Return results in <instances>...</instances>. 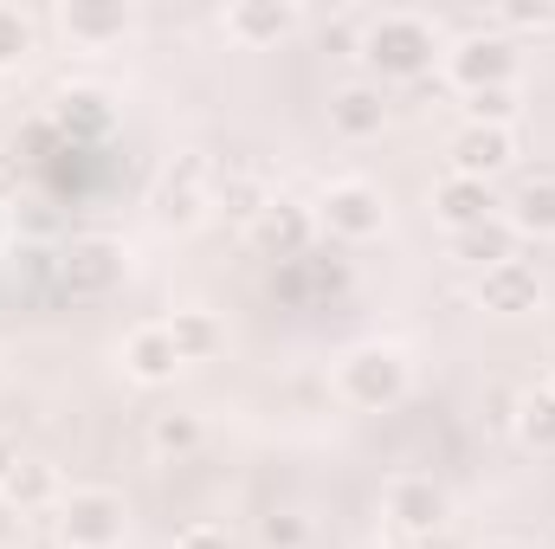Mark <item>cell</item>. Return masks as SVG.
<instances>
[{"instance_id": "1", "label": "cell", "mask_w": 555, "mask_h": 549, "mask_svg": "<svg viewBox=\"0 0 555 549\" xmlns=\"http://www.w3.org/2000/svg\"><path fill=\"white\" fill-rule=\"evenodd\" d=\"M362 52L382 78H420L433 65V26L414 13H382L369 33H362Z\"/></svg>"}, {"instance_id": "2", "label": "cell", "mask_w": 555, "mask_h": 549, "mask_svg": "<svg viewBox=\"0 0 555 549\" xmlns=\"http://www.w3.org/2000/svg\"><path fill=\"white\" fill-rule=\"evenodd\" d=\"M343 395L356 401V408H395L401 395H408V356L401 349H388V343H369V349H356L349 362H343Z\"/></svg>"}, {"instance_id": "3", "label": "cell", "mask_w": 555, "mask_h": 549, "mask_svg": "<svg viewBox=\"0 0 555 549\" xmlns=\"http://www.w3.org/2000/svg\"><path fill=\"white\" fill-rule=\"evenodd\" d=\"M59 531H65V549H117L124 544V498L117 491H72Z\"/></svg>"}, {"instance_id": "4", "label": "cell", "mask_w": 555, "mask_h": 549, "mask_svg": "<svg viewBox=\"0 0 555 549\" xmlns=\"http://www.w3.org/2000/svg\"><path fill=\"white\" fill-rule=\"evenodd\" d=\"M446 72H452V85H465V98H472V91H498V85H511V72H517V46H511V39H491V33H472V39L452 46Z\"/></svg>"}, {"instance_id": "5", "label": "cell", "mask_w": 555, "mask_h": 549, "mask_svg": "<svg viewBox=\"0 0 555 549\" xmlns=\"http://www.w3.org/2000/svg\"><path fill=\"white\" fill-rule=\"evenodd\" d=\"M323 227L343 233V240H375L388 227V207H382V194L369 181H336L323 194Z\"/></svg>"}, {"instance_id": "6", "label": "cell", "mask_w": 555, "mask_h": 549, "mask_svg": "<svg viewBox=\"0 0 555 549\" xmlns=\"http://www.w3.org/2000/svg\"><path fill=\"white\" fill-rule=\"evenodd\" d=\"M382 124H388V98L375 91V85H343L336 98H330V130L349 142H369L382 137Z\"/></svg>"}, {"instance_id": "7", "label": "cell", "mask_w": 555, "mask_h": 549, "mask_svg": "<svg viewBox=\"0 0 555 549\" xmlns=\"http://www.w3.org/2000/svg\"><path fill=\"white\" fill-rule=\"evenodd\" d=\"M511 155H517L511 130H491V124H465V130L452 137V175H472V181H485V175H498Z\"/></svg>"}, {"instance_id": "8", "label": "cell", "mask_w": 555, "mask_h": 549, "mask_svg": "<svg viewBox=\"0 0 555 549\" xmlns=\"http://www.w3.org/2000/svg\"><path fill=\"white\" fill-rule=\"evenodd\" d=\"M433 207H439V220L452 227V233H472V227H485L491 220V188L485 181H472V175H446L439 188H433Z\"/></svg>"}, {"instance_id": "9", "label": "cell", "mask_w": 555, "mask_h": 549, "mask_svg": "<svg viewBox=\"0 0 555 549\" xmlns=\"http://www.w3.org/2000/svg\"><path fill=\"white\" fill-rule=\"evenodd\" d=\"M124 369H130L137 382H168V375L181 369V349H175L168 323H142V330H130V343H124Z\"/></svg>"}, {"instance_id": "10", "label": "cell", "mask_w": 555, "mask_h": 549, "mask_svg": "<svg viewBox=\"0 0 555 549\" xmlns=\"http://www.w3.org/2000/svg\"><path fill=\"white\" fill-rule=\"evenodd\" d=\"M388 518L408 531H439L446 524V491L433 478H395L388 485Z\"/></svg>"}, {"instance_id": "11", "label": "cell", "mask_w": 555, "mask_h": 549, "mask_svg": "<svg viewBox=\"0 0 555 549\" xmlns=\"http://www.w3.org/2000/svg\"><path fill=\"white\" fill-rule=\"evenodd\" d=\"M504 227L524 233V240H555V175H537V181H524V188L511 194Z\"/></svg>"}, {"instance_id": "12", "label": "cell", "mask_w": 555, "mask_h": 549, "mask_svg": "<svg viewBox=\"0 0 555 549\" xmlns=\"http://www.w3.org/2000/svg\"><path fill=\"white\" fill-rule=\"evenodd\" d=\"M478 297H485V310H530V304H537V272H530L524 259H504V266L485 272Z\"/></svg>"}, {"instance_id": "13", "label": "cell", "mask_w": 555, "mask_h": 549, "mask_svg": "<svg viewBox=\"0 0 555 549\" xmlns=\"http://www.w3.org/2000/svg\"><path fill=\"white\" fill-rule=\"evenodd\" d=\"M291 26H297V7H278V0H253V7H233L227 13V33L246 39V46H266L278 33H291Z\"/></svg>"}, {"instance_id": "14", "label": "cell", "mask_w": 555, "mask_h": 549, "mask_svg": "<svg viewBox=\"0 0 555 549\" xmlns=\"http://www.w3.org/2000/svg\"><path fill=\"white\" fill-rule=\"evenodd\" d=\"M304 233H310V220H304V207H297V201H266L259 246H272V253H297V246H304Z\"/></svg>"}, {"instance_id": "15", "label": "cell", "mask_w": 555, "mask_h": 549, "mask_svg": "<svg viewBox=\"0 0 555 549\" xmlns=\"http://www.w3.org/2000/svg\"><path fill=\"white\" fill-rule=\"evenodd\" d=\"M168 336H175L181 362H201V356H214V349H220V330H214V317H207V310H175Z\"/></svg>"}, {"instance_id": "16", "label": "cell", "mask_w": 555, "mask_h": 549, "mask_svg": "<svg viewBox=\"0 0 555 549\" xmlns=\"http://www.w3.org/2000/svg\"><path fill=\"white\" fill-rule=\"evenodd\" d=\"M59 26H65L72 39H117V33L130 26V13H124V7H65Z\"/></svg>"}, {"instance_id": "17", "label": "cell", "mask_w": 555, "mask_h": 549, "mask_svg": "<svg viewBox=\"0 0 555 549\" xmlns=\"http://www.w3.org/2000/svg\"><path fill=\"white\" fill-rule=\"evenodd\" d=\"M517 433H524L537 452H555V388H543V395H524V401H517Z\"/></svg>"}, {"instance_id": "18", "label": "cell", "mask_w": 555, "mask_h": 549, "mask_svg": "<svg viewBox=\"0 0 555 549\" xmlns=\"http://www.w3.org/2000/svg\"><path fill=\"white\" fill-rule=\"evenodd\" d=\"M459 253L472 259V266H504L511 259V227L504 220H485V227H472V233H459Z\"/></svg>"}, {"instance_id": "19", "label": "cell", "mask_w": 555, "mask_h": 549, "mask_svg": "<svg viewBox=\"0 0 555 549\" xmlns=\"http://www.w3.org/2000/svg\"><path fill=\"white\" fill-rule=\"evenodd\" d=\"M149 439H155V452H175V459H188V452L201 446V420H194V413H162V420L149 426Z\"/></svg>"}, {"instance_id": "20", "label": "cell", "mask_w": 555, "mask_h": 549, "mask_svg": "<svg viewBox=\"0 0 555 549\" xmlns=\"http://www.w3.org/2000/svg\"><path fill=\"white\" fill-rule=\"evenodd\" d=\"M0 491H7L13 505H46V498L59 491V472H52V465H13V478H7Z\"/></svg>"}, {"instance_id": "21", "label": "cell", "mask_w": 555, "mask_h": 549, "mask_svg": "<svg viewBox=\"0 0 555 549\" xmlns=\"http://www.w3.org/2000/svg\"><path fill=\"white\" fill-rule=\"evenodd\" d=\"M465 111H472V124L511 130V117H517V91H511V85H498V91H472V98H465Z\"/></svg>"}, {"instance_id": "22", "label": "cell", "mask_w": 555, "mask_h": 549, "mask_svg": "<svg viewBox=\"0 0 555 549\" xmlns=\"http://www.w3.org/2000/svg\"><path fill=\"white\" fill-rule=\"evenodd\" d=\"M259 537H266V549H304L310 544V524H304L297 511H272V518L259 524Z\"/></svg>"}, {"instance_id": "23", "label": "cell", "mask_w": 555, "mask_h": 549, "mask_svg": "<svg viewBox=\"0 0 555 549\" xmlns=\"http://www.w3.org/2000/svg\"><path fill=\"white\" fill-rule=\"evenodd\" d=\"M26 46H33V26H26V13H20V7H0V65H13Z\"/></svg>"}, {"instance_id": "24", "label": "cell", "mask_w": 555, "mask_h": 549, "mask_svg": "<svg viewBox=\"0 0 555 549\" xmlns=\"http://www.w3.org/2000/svg\"><path fill=\"white\" fill-rule=\"evenodd\" d=\"M175 549H233V537H227V531H214V524H194V531H181V537H175Z\"/></svg>"}, {"instance_id": "25", "label": "cell", "mask_w": 555, "mask_h": 549, "mask_svg": "<svg viewBox=\"0 0 555 549\" xmlns=\"http://www.w3.org/2000/svg\"><path fill=\"white\" fill-rule=\"evenodd\" d=\"M504 20H511V26H550L555 13L550 7H504Z\"/></svg>"}, {"instance_id": "26", "label": "cell", "mask_w": 555, "mask_h": 549, "mask_svg": "<svg viewBox=\"0 0 555 549\" xmlns=\"http://www.w3.org/2000/svg\"><path fill=\"white\" fill-rule=\"evenodd\" d=\"M13 465H20V452H13V446H7V439H0V485H7V478H13Z\"/></svg>"}, {"instance_id": "27", "label": "cell", "mask_w": 555, "mask_h": 549, "mask_svg": "<svg viewBox=\"0 0 555 549\" xmlns=\"http://www.w3.org/2000/svg\"><path fill=\"white\" fill-rule=\"evenodd\" d=\"M485 549H524V544H485Z\"/></svg>"}, {"instance_id": "28", "label": "cell", "mask_w": 555, "mask_h": 549, "mask_svg": "<svg viewBox=\"0 0 555 549\" xmlns=\"http://www.w3.org/2000/svg\"><path fill=\"white\" fill-rule=\"evenodd\" d=\"M0 233H7V207H0Z\"/></svg>"}, {"instance_id": "29", "label": "cell", "mask_w": 555, "mask_h": 549, "mask_svg": "<svg viewBox=\"0 0 555 549\" xmlns=\"http://www.w3.org/2000/svg\"><path fill=\"white\" fill-rule=\"evenodd\" d=\"M0 531H7V524H0Z\"/></svg>"}]
</instances>
